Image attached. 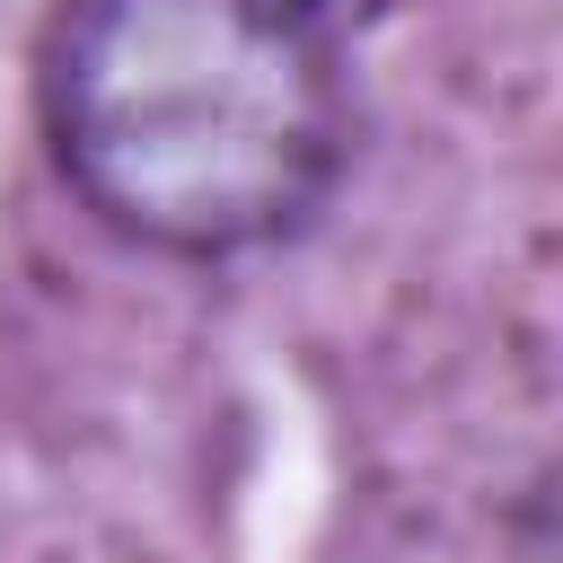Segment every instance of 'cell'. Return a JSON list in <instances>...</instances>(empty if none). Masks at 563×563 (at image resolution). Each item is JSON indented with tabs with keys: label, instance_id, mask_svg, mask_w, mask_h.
Returning <instances> with one entry per match:
<instances>
[{
	"label": "cell",
	"instance_id": "6da1fadb",
	"mask_svg": "<svg viewBox=\"0 0 563 563\" xmlns=\"http://www.w3.org/2000/svg\"><path fill=\"white\" fill-rule=\"evenodd\" d=\"M35 97L106 229L158 255H246L343 176V0H70Z\"/></svg>",
	"mask_w": 563,
	"mask_h": 563
}]
</instances>
